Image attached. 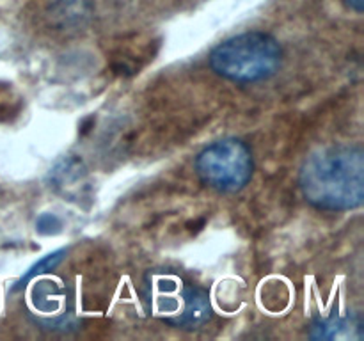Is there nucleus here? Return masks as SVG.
Returning a JSON list of instances; mask_svg holds the SVG:
<instances>
[{"mask_svg":"<svg viewBox=\"0 0 364 341\" xmlns=\"http://www.w3.org/2000/svg\"><path fill=\"white\" fill-rule=\"evenodd\" d=\"M213 73L235 84L267 80L283 64V46L269 32L249 31L224 39L208 55Z\"/></svg>","mask_w":364,"mask_h":341,"instance_id":"nucleus-2","label":"nucleus"},{"mask_svg":"<svg viewBox=\"0 0 364 341\" xmlns=\"http://www.w3.org/2000/svg\"><path fill=\"white\" fill-rule=\"evenodd\" d=\"M31 311L38 315L39 323H45L50 329L70 323L73 315L66 288L48 279H34L31 290Z\"/></svg>","mask_w":364,"mask_h":341,"instance_id":"nucleus-5","label":"nucleus"},{"mask_svg":"<svg viewBox=\"0 0 364 341\" xmlns=\"http://www.w3.org/2000/svg\"><path fill=\"white\" fill-rule=\"evenodd\" d=\"M194 167L206 187L223 194H235L251 181L255 158L242 139L226 137L206 146L196 156Z\"/></svg>","mask_w":364,"mask_h":341,"instance_id":"nucleus-4","label":"nucleus"},{"mask_svg":"<svg viewBox=\"0 0 364 341\" xmlns=\"http://www.w3.org/2000/svg\"><path fill=\"white\" fill-rule=\"evenodd\" d=\"M60 227H63V222L57 215L53 213H43V215L38 217L36 220V229L41 234H55L59 233Z\"/></svg>","mask_w":364,"mask_h":341,"instance_id":"nucleus-8","label":"nucleus"},{"mask_svg":"<svg viewBox=\"0 0 364 341\" xmlns=\"http://www.w3.org/2000/svg\"><path fill=\"white\" fill-rule=\"evenodd\" d=\"M309 337L313 340H361L363 322L355 315H340L333 313L327 316H318L313 320Z\"/></svg>","mask_w":364,"mask_h":341,"instance_id":"nucleus-6","label":"nucleus"},{"mask_svg":"<svg viewBox=\"0 0 364 341\" xmlns=\"http://www.w3.org/2000/svg\"><path fill=\"white\" fill-rule=\"evenodd\" d=\"M343 2L347 4L352 11H355V13L361 14L364 11V0H343Z\"/></svg>","mask_w":364,"mask_h":341,"instance_id":"nucleus-9","label":"nucleus"},{"mask_svg":"<svg viewBox=\"0 0 364 341\" xmlns=\"http://www.w3.org/2000/svg\"><path fill=\"white\" fill-rule=\"evenodd\" d=\"M299 187L309 205L323 212H350L364 202L361 144H327L315 149L299 170Z\"/></svg>","mask_w":364,"mask_h":341,"instance_id":"nucleus-1","label":"nucleus"},{"mask_svg":"<svg viewBox=\"0 0 364 341\" xmlns=\"http://www.w3.org/2000/svg\"><path fill=\"white\" fill-rule=\"evenodd\" d=\"M146 304L160 322L181 330L201 329L213 315L208 291L176 272L149 274Z\"/></svg>","mask_w":364,"mask_h":341,"instance_id":"nucleus-3","label":"nucleus"},{"mask_svg":"<svg viewBox=\"0 0 364 341\" xmlns=\"http://www.w3.org/2000/svg\"><path fill=\"white\" fill-rule=\"evenodd\" d=\"M64 256H66V249H57V251L50 252V254H46L45 258L39 259L38 263H34V265L31 266V269L27 270V272L23 274V276L20 277V279L14 283V286L11 288V291H18V290H23L25 286H27L31 281H34L36 277L39 276H45L46 272H50V270L55 269L57 265H59L60 261L64 259Z\"/></svg>","mask_w":364,"mask_h":341,"instance_id":"nucleus-7","label":"nucleus"}]
</instances>
